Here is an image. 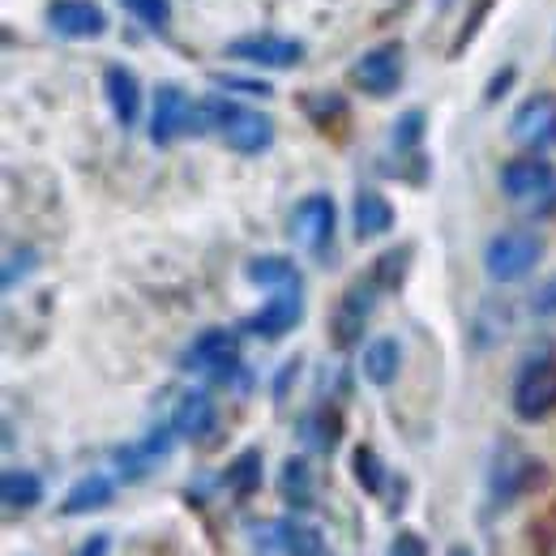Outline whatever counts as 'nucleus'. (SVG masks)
Instances as JSON below:
<instances>
[{
	"label": "nucleus",
	"instance_id": "nucleus-1",
	"mask_svg": "<svg viewBox=\"0 0 556 556\" xmlns=\"http://www.w3.org/2000/svg\"><path fill=\"white\" fill-rule=\"evenodd\" d=\"M180 368L189 372H202L214 386H244V355H240V334L236 330H202L185 355H180Z\"/></svg>",
	"mask_w": 556,
	"mask_h": 556
},
{
	"label": "nucleus",
	"instance_id": "nucleus-2",
	"mask_svg": "<svg viewBox=\"0 0 556 556\" xmlns=\"http://www.w3.org/2000/svg\"><path fill=\"white\" fill-rule=\"evenodd\" d=\"M544 236L531 227H509L496 231L484 244V270L492 282H522L540 262H544Z\"/></svg>",
	"mask_w": 556,
	"mask_h": 556
},
{
	"label": "nucleus",
	"instance_id": "nucleus-3",
	"mask_svg": "<svg viewBox=\"0 0 556 556\" xmlns=\"http://www.w3.org/2000/svg\"><path fill=\"white\" fill-rule=\"evenodd\" d=\"M509 407L522 424H544L548 416H556V355H531L509 390Z\"/></svg>",
	"mask_w": 556,
	"mask_h": 556
},
{
	"label": "nucleus",
	"instance_id": "nucleus-4",
	"mask_svg": "<svg viewBox=\"0 0 556 556\" xmlns=\"http://www.w3.org/2000/svg\"><path fill=\"white\" fill-rule=\"evenodd\" d=\"M540 484H544V463L535 454L518 450L514 441H501L496 458L488 467V501L492 505H514V501H522Z\"/></svg>",
	"mask_w": 556,
	"mask_h": 556
},
{
	"label": "nucleus",
	"instance_id": "nucleus-5",
	"mask_svg": "<svg viewBox=\"0 0 556 556\" xmlns=\"http://www.w3.org/2000/svg\"><path fill=\"white\" fill-rule=\"evenodd\" d=\"M377 295H381V287L372 282V275L355 278V282L343 287V295H339V304H334V313H330V343L339 351L359 348V339H364V330H368V321H372Z\"/></svg>",
	"mask_w": 556,
	"mask_h": 556
},
{
	"label": "nucleus",
	"instance_id": "nucleus-6",
	"mask_svg": "<svg viewBox=\"0 0 556 556\" xmlns=\"http://www.w3.org/2000/svg\"><path fill=\"white\" fill-rule=\"evenodd\" d=\"M334 231H339V206L330 193H308L300 198L291 210V240L313 253V257H326L334 249Z\"/></svg>",
	"mask_w": 556,
	"mask_h": 556
},
{
	"label": "nucleus",
	"instance_id": "nucleus-7",
	"mask_svg": "<svg viewBox=\"0 0 556 556\" xmlns=\"http://www.w3.org/2000/svg\"><path fill=\"white\" fill-rule=\"evenodd\" d=\"M501 193L509 202H544L556 193V167L548 154L531 150L501 167Z\"/></svg>",
	"mask_w": 556,
	"mask_h": 556
},
{
	"label": "nucleus",
	"instance_id": "nucleus-8",
	"mask_svg": "<svg viewBox=\"0 0 556 556\" xmlns=\"http://www.w3.org/2000/svg\"><path fill=\"white\" fill-rule=\"evenodd\" d=\"M300 321H304V291H300V287H282V291H270V300H266L257 313H249V317L240 321V330L253 334V339H262V343H278V339H287Z\"/></svg>",
	"mask_w": 556,
	"mask_h": 556
},
{
	"label": "nucleus",
	"instance_id": "nucleus-9",
	"mask_svg": "<svg viewBox=\"0 0 556 556\" xmlns=\"http://www.w3.org/2000/svg\"><path fill=\"white\" fill-rule=\"evenodd\" d=\"M193 112H198V103L176 81H163L154 90V108H150V141L172 146L176 138L193 134Z\"/></svg>",
	"mask_w": 556,
	"mask_h": 556
},
{
	"label": "nucleus",
	"instance_id": "nucleus-10",
	"mask_svg": "<svg viewBox=\"0 0 556 556\" xmlns=\"http://www.w3.org/2000/svg\"><path fill=\"white\" fill-rule=\"evenodd\" d=\"M227 56L240 65H257V70H295L304 61V43L282 39V35H240L227 43Z\"/></svg>",
	"mask_w": 556,
	"mask_h": 556
},
{
	"label": "nucleus",
	"instance_id": "nucleus-11",
	"mask_svg": "<svg viewBox=\"0 0 556 556\" xmlns=\"http://www.w3.org/2000/svg\"><path fill=\"white\" fill-rule=\"evenodd\" d=\"M351 77H355V86H359L364 94L390 99V94L403 86V48H399V43H381V48L364 52V56L355 61Z\"/></svg>",
	"mask_w": 556,
	"mask_h": 556
},
{
	"label": "nucleus",
	"instance_id": "nucleus-12",
	"mask_svg": "<svg viewBox=\"0 0 556 556\" xmlns=\"http://www.w3.org/2000/svg\"><path fill=\"white\" fill-rule=\"evenodd\" d=\"M509 134H514V141H522V146H531V150L553 146L556 141V99L553 94L540 90V94L522 99L518 112L509 116Z\"/></svg>",
	"mask_w": 556,
	"mask_h": 556
},
{
	"label": "nucleus",
	"instance_id": "nucleus-13",
	"mask_svg": "<svg viewBox=\"0 0 556 556\" xmlns=\"http://www.w3.org/2000/svg\"><path fill=\"white\" fill-rule=\"evenodd\" d=\"M218 138L227 141L236 154H262L275 146V121L266 112H253V108H231L227 121L218 125Z\"/></svg>",
	"mask_w": 556,
	"mask_h": 556
},
{
	"label": "nucleus",
	"instance_id": "nucleus-14",
	"mask_svg": "<svg viewBox=\"0 0 556 556\" xmlns=\"http://www.w3.org/2000/svg\"><path fill=\"white\" fill-rule=\"evenodd\" d=\"M48 22L65 39H99V35H108V13L94 0H56L48 9Z\"/></svg>",
	"mask_w": 556,
	"mask_h": 556
},
{
	"label": "nucleus",
	"instance_id": "nucleus-15",
	"mask_svg": "<svg viewBox=\"0 0 556 556\" xmlns=\"http://www.w3.org/2000/svg\"><path fill=\"white\" fill-rule=\"evenodd\" d=\"M172 428L180 432V441H206L218 428V407L210 399V390H185L172 407Z\"/></svg>",
	"mask_w": 556,
	"mask_h": 556
},
{
	"label": "nucleus",
	"instance_id": "nucleus-16",
	"mask_svg": "<svg viewBox=\"0 0 556 556\" xmlns=\"http://www.w3.org/2000/svg\"><path fill=\"white\" fill-rule=\"evenodd\" d=\"M103 94H108V103H112V116H116L125 129H134L141 121L138 73L129 70V65H108V70H103Z\"/></svg>",
	"mask_w": 556,
	"mask_h": 556
},
{
	"label": "nucleus",
	"instance_id": "nucleus-17",
	"mask_svg": "<svg viewBox=\"0 0 556 556\" xmlns=\"http://www.w3.org/2000/svg\"><path fill=\"white\" fill-rule=\"evenodd\" d=\"M295 437H300L304 450H313V454H334L339 441H343V416H339L334 407L317 403V407H308L304 416L295 419Z\"/></svg>",
	"mask_w": 556,
	"mask_h": 556
},
{
	"label": "nucleus",
	"instance_id": "nucleus-18",
	"mask_svg": "<svg viewBox=\"0 0 556 556\" xmlns=\"http://www.w3.org/2000/svg\"><path fill=\"white\" fill-rule=\"evenodd\" d=\"M112 501H116V480H112V476H103V471H90V476H81V480L65 492L61 514H65V518H86V514L108 509Z\"/></svg>",
	"mask_w": 556,
	"mask_h": 556
},
{
	"label": "nucleus",
	"instance_id": "nucleus-19",
	"mask_svg": "<svg viewBox=\"0 0 556 556\" xmlns=\"http://www.w3.org/2000/svg\"><path fill=\"white\" fill-rule=\"evenodd\" d=\"M351 227L359 240H377V236H390L394 231V206L386 193L377 189H359L355 202H351Z\"/></svg>",
	"mask_w": 556,
	"mask_h": 556
},
{
	"label": "nucleus",
	"instance_id": "nucleus-20",
	"mask_svg": "<svg viewBox=\"0 0 556 556\" xmlns=\"http://www.w3.org/2000/svg\"><path fill=\"white\" fill-rule=\"evenodd\" d=\"M278 496H282V505H287L291 514L313 509V501H317V484H313V467H308V458H304V454L282 458V467H278Z\"/></svg>",
	"mask_w": 556,
	"mask_h": 556
},
{
	"label": "nucleus",
	"instance_id": "nucleus-21",
	"mask_svg": "<svg viewBox=\"0 0 556 556\" xmlns=\"http://www.w3.org/2000/svg\"><path fill=\"white\" fill-rule=\"evenodd\" d=\"M359 372H364V381H368V386H377V390L394 386V381H399V372H403V343H399V339H390V334L372 339V343L364 348Z\"/></svg>",
	"mask_w": 556,
	"mask_h": 556
},
{
	"label": "nucleus",
	"instance_id": "nucleus-22",
	"mask_svg": "<svg viewBox=\"0 0 556 556\" xmlns=\"http://www.w3.org/2000/svg\"><path fill=\"white\" fill-rule=\"evenodd\" d=\"M275 522L282 556H330L321 527H313L304 514H287V518H275Z\"/></svg>",
	"mask_w": 556,
	"mask_h": 556
},
{
	"label": "nucleus",
	"instance_id": "nucleus-23",
	"mask_svg": "<svg viewBox=\"0 0 556 556\" xmlns=\"http://www.w3.org/2000/svg\"><path fill=\"white\" fill-rule=\"evenodd\" d=\"M244 278L253 282V287H262V291H282V287H300L304 278H300V266L291 262V257H282V253H262V257H253L249 266H244Z\"/></svg>",
	"mask_w": 556,
	"mask_h": 556
},
{
	"label": "nucleus",
	"instance_id": "nucleus-24",
	"mask_svg": "<svg viewBox=\"0 0 556 556\" xmlns=\"http://www.w3.org/2000/svg\"><path fill=\"white\" fill-rule=\"evenodd\" d=\"M0 501H4L9 514H26V509L43 505V480L26 467H9L0 476Z\"/></svg>",
	"mask_w": 556,
	"mask_h": 556
},
{
	"label": "nucleus",
	"instance_id": "nucleus-25",
	"mask_svg": "<svg viewBox=\"0 0 556 556\" xmlns=\"http://www.w3.org/2000/svg\"><path fill=\"white\" fill-rule=\"evenodd\" d=\"M262 476H266V463H262V450H240L227 471H223V488L236 496V501H249L257 488H262Z\"/></svg>",
	"mask_w": 556,
	"mask_h": 556
},
{
	"label": "nucleus",
	"instance_id": "nucleus-26",
	"mask_svg": "<svg viewBox=\"0 0 556 556\" xmlns=\"http://www.w3.org/2000/svg\"><path fill=\"white\" fill-rule=\"evenodd\" d=\"M351 476H355V484L364 488L368 496H381L386 484H390V467L381 463V454L372 445H355L351 450Z\"/></svg>",
	"mask_w": 556,
	"mask_h": 556
},
{
	"label": "nucleus",
	"instance_id": "nucleus-27",
	"mask_svg": "<svg viewBox=\"0 0 556 556\" xmlns=\"http://www.w3.org/2000/svg\"><path fill=\"white\" fill-rule=\"evenodd\" d=\"M412 244H399V249H386L377 262H372V282L381 287V291H399L403 282H407V270H412Z\"/></svg>",
	"mask_w": 556,
	"mask_h": 556
},
{
	"label": "nucleus",
	"instance_id": "nucleus-28",
	"mask_svg": "<svg viewBox=\"0 0 556 556\" xmlns=\"http://www.w3.org/2000/svg\"><path fill=\"white\" fill-rule=\"evenodd\" d=\"M121 4L150 30H167V22H172V0H121Z\"/></svg>",
	"mask_w": 556,
	"mask_h": 556
},
{
	"label": "nucleus",
	"instance_id": "nucleus-29",
	"mask_svg": "<svg viewBox=\"0 0 556 556\" xmlns=\"http://www.w3.org/2000/svg\"><path fill=\"white\" fill-rule=\"evenodd\" d=\"M244 535H249V548L253 556H282V544H278V522H249L244 527Z\"/></svg>",
	"mask_w": 556,
	"mask_h": 556
},
{
	"label": "nucleus",
	"instance_id": "nucleus-30",
	"mask_svg": "<svg viewBox=\"0 0 556 556\" xmlns=\"http://www.w3.org/2000/svg\"><path fill=\"white\" fill-rule=\"evenodd\" d=\"M390 138H394V146H399V150H416L419 138H424V112H403Z\"/></svg>",
	"mask_w": 556,
	"mask_h": 556
},
{
	"label": "nucleus",
	"instance_id": "nucleus-31",
	"mask_svg": "<svg viewBox=\"0 0 556 556\" xmlns=\"http://www.w3.org/2000/svg\"><path fill=\"white\" fill-rule=\"evenodd\" d=\"M30 270H35V249H13V253L4 257V278H0V282H4V291H13V287H17V278H26Z\"/></svg>",
	"mask_w": 556,
	"mask_h": 556
},
{
	"label": "nucleus",
	"instance_id": "nucleus-32",
	"mask_svg": "<svg viewBox=\"0 0 556 556\" xmlns=\"http://www.w3.org/2000/svg\"><path fill=\"white\" fill-rule=\"evenodd\" d=\"M386 556H428V544H424V535H419V531L403 527V531H394V540H390Z\"/></svg>",
	"mask_w": 556,
	"mask_h": 556
},
{
	"label": "nucleus",
	"instance_id": "nucleus-33",
	"mask_svg": "<svg viewBox=\"0 0 556 556\" xmlns=\"http://www.w3.org/2000/svg\"><path fill=\"white\" fill-rule=\"evenodd\" d=\"M531 313H535V317H556V275L535 287V295H531Z\"/></svg>",
	"mask_w": 556,
	"mask_h": 556
},
{
	"label": "nucleus",
	"instance_id": "nucleus-34",
	"mask_svg": "<svg viewBox=\"0 0 556 556\" xmlns=\"http://www.w3.org/2000/svg\"><path fill=\"white\" fill-rule=\"evenodd\" d=\"M214 81H218V86H227V90H244V94H262V99L270 94V86H266V81H249V77H214Z\"/></svg>",
	"mask_w": 556,
	"mask_h": 556
},
{
	"label": "nucleus",
	"instance_id": "nucleus-35",
	"mask_svg": "<svg viewBox=\"0 0 556 556\" xmlns=\"http://www.w3.org/2000/svg\"><path fill=\"white\" fill-rule=\"evenodd\" d=\"M112 553V535L108 531H99V535H90V540H81V548L73 556H108Z\"/></svg>",
	"mask_w": 556,
	"mask_h": 556
},
{
	"label": "nucleus",
	"instance_id": "nucleus-36",
	"mask_svg": "<svg viewBox=\"0 0 556 556\" xmlns=\"http://www.w3.org/2000/svg\"><path fill=\"white\" fill-rule=\"evenodd\" d=\"M445 556H476V548H471V544H450V553Z\"/></svg>",
	"mask_w": 556,
	"mask_h": 556
}]
</instances>
